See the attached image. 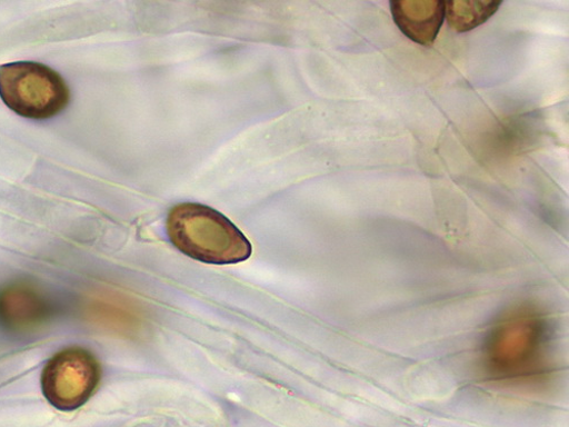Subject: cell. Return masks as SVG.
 I'll return each mask as SVG.
<instances>
[{
    "label": "cell",
    "instance_id": "obj_2",
    "mask_svg": "<svg viewBox=\"0 0 569 427\" xmlns=\"http://www.w3.org/2000/svg\"><path fill=\"white\" fill-rule=\"evenodd\" d=\"M0 98L19 116L44 120L67 108L70 91L53 69L37 62H14L0 67Z\"/></svg>",
    "mask_w": 569,
    "mask_h": 427
},
{
    "label": "cell",
    "instance_id": "obj_1",
    "mask_svg": "<svg viewBox=\"0 0 569 427\" xmlns=\"http://www.w3.org/2000/svg\"><path fill=\"white\" fill-rule=\"evenodd\" d=\"M171 244L183 255L211 265L248 260L252 246L247 236L219 211L199 203H181L168 216Z\"/></svg>",
    "mask_w": 569,
    "mask_h": 427
},
{
    "label": "cell",
    "instance_id": "obj_3",
    "mask_svg": "<svg viewBox=\"0 0 569 427\" xmlns=\"http://www.w3.org/2000/svg\"><path fill=\"white\" fill-rule=\"evenodd\" d=\"M101 366L97 358L81 348L56 355L43 368V396L56 408L71 411L83 406L98 389Z\"/></svg>",
    "mask_w": 569,
    "mask_h": 427
},
{
    "label": "cell",
    "instance_id": "obj_4",
    "mask_svg": "<svg viewBox=\"0 0 569 427\" xmlns=\"http://www.w3.org/2000/svg\"><path fill=\"white\" fill-rule=\"evenodd\" d=\"M390 8L407 38L426 47L435 43L446 20L445 0H392Z\"/></svg>",
    "mask_w": 569,
    "mask_h": 427
},
{
    "label": "cell",
    "instance_id": "obj_5",
    "mask_svg": "<svg viewBox=\"0 0 569 427\" xmlns=\"http://www.w3.org/2000/svg\"><path fill=\"white\" fill-rule=\"evenodd\" d=\"M501 6L500 0H449L446 18L452 30L463 33L485 24Z\"/></svg>",
    "mask_w": 569,
    "mask_h": 427
}]
</instances>
